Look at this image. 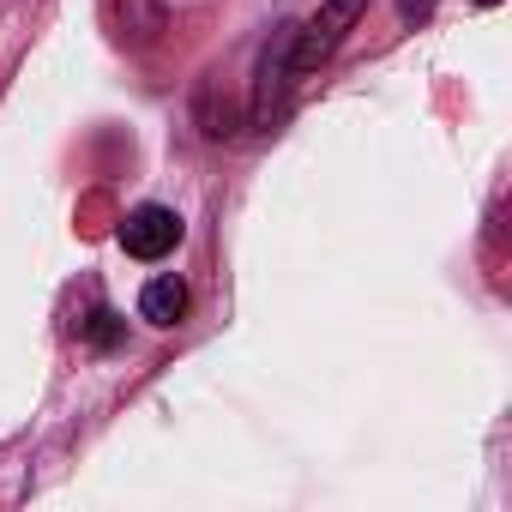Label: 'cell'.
<instances>
[{"label":"cell","mask_w":512,"mask_h":512,"mask_svg":"<svg viewBox=\"0 0 512 512\" xmlns=\"http://www.w3.org/2000/svg\"><path fill=\"white\" fill-rule=\"evenodd\" d=\"M139 314H145L151 326H175V320L187 314V284H181V278H151L145 296H139Z\"/></svg>","instance_id":"cell-3"},{"label":"cell","mask_w":512,"mask_h":512,"mask_svg":"<svg viewBox=\"0 0 512 512\" xmlns=\"http://www.w3.org/2000/svg\"><path fill=\"white\" fill-rule=\"evenodd\" d=\"M109 13L127 25L121 37H133V43H145V37H157V25H163V13H157V0H109Z\"/></svg>","instance_id":"cell-4"},{"label":"cell","mask_w":512,"mask_h":512,"mask_svg":"<svg viewBox=\"0 0 512 512\" xmlns=\"http://www.w3.org/2000/svg\"><path fill=\"white\" fill-rule=\"evenodd\" d=\"M476 7H500V0H476Z\"/></svg>","instance_id":"cell-7"},{"label":"cell","mask_w":512,"mask_h":512,"mask_svg":"<svg viewBox=\"0 0 512 512\" xmlns=\"http://www.w3.org/2000/svg\"><path fill=\"white\" fill-rule=\"evenodd\" d=\"M362 7H368V0H326V7L308 19V31H302V37H290V67H296V73L320 67V61L344 43V31L362 19Z\"/></svg>","instance_id":"cell-1"},{"label":"cell","mask_w":512,"mask_h":512,"mask_svg":"<svg viewBox=\"0 0 512 512\" xmlns=\"http://www.w3.org/2000/svg\"><path fill=\"white\" fill-rule=\"evenodd\" d=\"M85 338H91V344H97V350H109V344H115V338H121V320H115V314H109V308H97V314H91V326H85Z\"/></svg>","instance_id":"cell-5"},{"label":"cell","mask_w":512,"mask_h":512,"mask_svg":"<svg viewBox=\"0 0 512 512\" xmlns=\"http://www.w3.org/2000/svg\"><path fill=\"white\" fill-rule=\"evenodd\" d=\"M398 7H404V19H428V7H434V0H398Z\"/></svg>","instance_id":"cell-6"},{"label":"cell","mask_w":512,"mask_h":512,"mask_svg":"<svg viewBox=\"0 0 512 512\" xmlns=\"http://www.w3.org/2000/svg\"><path fill=\"white\" fill-rule=\"evenodd\" d=\"M181 241V217L169 205H139L127 223H121V247L133 260H163V253Z\"/></svg>","instance_id":"cell-2"}]
</instances>
